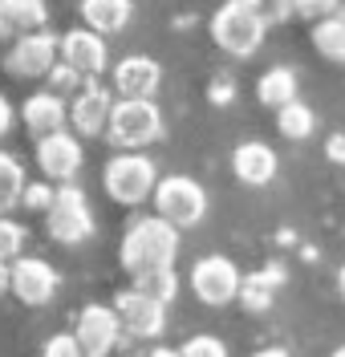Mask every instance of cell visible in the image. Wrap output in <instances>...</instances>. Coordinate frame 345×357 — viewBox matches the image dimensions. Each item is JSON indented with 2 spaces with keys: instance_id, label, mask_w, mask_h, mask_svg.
Listing matches in <instances>:
<instances>
[{
  "instance_id": "cell-8",
  "label": "cell",
  "mask_w": 345,
  "mask_h": 357,
  "mask_svg": "<svg viewBox=\"0 0 345 357\" xmlns=\"http://www.w3.org/2000/svg\"><path fill=\"white\" fill-rule=\"evenodd\" d=\"M187 280H191V292L204 305H211V309H224L231 301H240V284H244L240 268L231 264L228 256H204V260H195Z\"/></svg>"
},
{
  "instance_id": "cell-9",
  "label": "cell",
  "mask_w": 345,
  "mask_h": 357,
  "mask_svg": "<svg viewBox=\"0 0 345 357\" xmlns=\"http://www.w3.org/2000/svg\"><path fill=\"white\" fill-rule=\"evenodd\" d=\"M110 114H114V89L86 82L69 98V130L77 138H98L110 126Z\"/></svg>"
},
{
  "instance_id": "cell-18",
  "label": "cell",
  "mask_w": 345,
  "mask_h": 357,
  "mask_svg": "<svg viewBox=\"0 0 345 357\" xmlns=\"http://www.w3.org/2000/svg\"><path fill=\"white\" fill-rule=\"evenodd\" d=\"M49 29V4L45 0H0V37L21 41L29 33Z\"/></svg>"
},
{
  "instance_id": "cell-23",
  "label": "cell",
  "mask_w": 345,
  "mask_h": 357,
  "mask_svg": "<svg viewBox=\"0 0 345 357\" xmlns=\"http://www.w3.org/2000/svg\"><path fill=\"white\" fill-rule=\"evenodd\" d=\"M276 130H280V138H289V142H305L309 134L317 130V114H313V106L309 102H289V106H280L276 110Z\"/></svg>"
},
{
  "instance_id": "cell-25",
  "label": "cell",
  "mask_w": 345,
  "mask_h": 357,
  "mask_svg": "<svg viewBox=\"0 0 345 357\" xmlns=\"http://www.w3.org/2000/svg\"><path fill=\"white\" fill-rule=\"evenodd\" d=\"M138 292H146V296H155L159 305H171L175 301V292H179V276L171 272V268H159V272H146V276H135Z\"/></svg>"
},
{
  "instance_id": "cell-35",
  "label": "cell",
  "mask_w": 345,
  "mask_h": 357,
  "mask_svg": "<svg viewBox=\"0 0 345 357\" xmlns=\"http://www.w3.org/2000/svg\"><path fill=\"white\" fill-rule=\"evenodd\" d=\"M13 122H17V110H13V102H8V98L0 93V138L13 130Z\"/></svg>"
},
{
  "instance_id": "cell-19",
  "label": "cell",
  "mask_w": 345,
  "mask_h": 357,
  "mask_svg": "<svg viewBox=\"0 0 345 357\" xmlns=\"http://www.w3.org/2000/svg\"><path fill=\"white\" fill-rule=\"evenodd\" d=\"M82 24L102 33V37H118L126 33V24L135 17V0H82Z\"/></svg>"
},
{
  "instance_id": "cell-17",
  "label": "cell",
  "mask_w": 345,
  "mask_h": 357,
  "mask_svg": "<svg viewBox=\"0 0 345 357\" xmlns=\"http://www.w3.org/2000/svg\"><path fill=\"white\" fill-rule=\"evenodd\" d=\"M231 171L236 178L244 183V187H268L280 171V162H276V151L268 142H240L236 151H231Z\"/></svg>"
},
{
  "instance_id": "cell-10",
  "label": "cell",
  "mask_w": 345,
  "mask_h": 357,
  "mask_svg": "<svg viewBox=\"0 0 345 357\" xmlns=\"http://www.w3.org/2000/svg\"><path fill=\"white\" fill-rule=\"evenodd\" d=\"M86 162V151H82V138L73 130H57L49 138H37V167L49 183H73L77 171Z\"/></svg>"
},
{
  "instance_id": "cell-34",
  "label": "cell",
  "mask_w": 345,
  "mask_h": 357,
  "mask_svg": "<svg viewBox=\"0 0 345 357\" xmlns=\"http://www.w3.org/2000/svg\"><path fill=\"white\" fill-rule=\"evenodd\" d=\"M325 155H329V162H342V167H345V134H329Z\"/></svg>"
},
{
  "instance_id": "cell-32",
  "label": "cell",
  "mask_w": 345,
  "mask_h": 357,
  "mask_svg": "<svg viewBox=\"0 0 345 357\" xmlns=\"http://www.w3.org/2000/svg\"><path fill=\"white\" fill-rule=\"evenodd\" d=\"M207 102L211 106H231L236 102V77L231 73H215L211 86H207Z\"/></svg>"
},
{
  "instance_id": "cell-41",
  "label": "cell",
  "mask_w": 345,
  "mask_h": 357,
  "mask_svg": "<svg viewBox=\"0 0 345 357\" xmlns=\"http://www.w3.org/2000/svg\"><path fill=\"white\" fill-rule=\"evenodd\" d=\"M342 17H345V4H342Z\"/></svg>"
},
{
  "instance_id": "cell-26",
  "label": "cell",
  "mask_w": 345,
  "mask_h": 357,
  "mask_svg": "<svg viewBox=\"0 0 345 357\" xmlns=\"http://www.w3.org/2000/svg\"><path fill=\"white\" fill-rule=\"evenodd\" d=\"M24 240H29L24 223L0 215V260H4V264H13V260H21L24 256Z\"/></svg>"
},
{
  "instance_id": "cell-24",
  "label": "cell",
  "mask_w": 345,
  "mask_h": 357,
  "mask_svg": "<svg viewBox=\"0 0 345 357\" xmlns=\"http://www.w3.org/2000/svg\"><path fill=\"white\" fill-rule=\"evenodd\" d=\"M24 187H29V178H24L21 158L8 155V151H0V215H4V211H13V207L21 203Z\"/></svg>"
},
{
  "instance_id": "cell-6",
  "label": "cell",
  "mask_w": 345,
  "mask_h": 357,
  "mask_svg": "<svg viewBox=\"0 0 345 357\" xmlns=\"http://www.w3.org/2000/svg\"><path fill=\"white\" fill-rule=\"evenodd\" d=\"M155 215L179 227V231H191L199 227L207 215V191L204 183H195L191 175H162L159 187H155Z\"/></svg>"
},
{
  "instance_id": "cell-39",
  "label": "cell",
  "mask_w": 345,
  "mask_h": 357,
  "mask_svg": "<svg viewBox=\"0 0 345 357\" xmlns=\"http://www.w3.org/2000/svg\"><path fill=\"white\" fill-rule=\"evenodd\" d=\"M337 296H342V305H345V264H342V272H337Z\"/></svg>"
},
{
  "instance_id": "cell-16",
  "label": "cell",
  "mask_w": 345,
  "mask_h": 357,
  "mask_svg": "<svg viewBox=\"0 0 345 357\" xmlns=\"http://www.w3.org/2000/svg\"><path fill=\"white\" fill-rule=\"evenodd\" d=\"M21 122L33 138H49L69 126V102L53 89H37L21 102Z\"/></svg>"
},
{
  "instance_id": "cell-1",
  "label": "cell",
  "mask_w": 345,
  "mask_h": 357,
  "mask_svg": "<svg viewBox=\"0 0 345 357\" xmlns=\"http://www.w3.org/2000/svg\"><path fill=\"white\" fill-rule=\"evenodd\" d=\"M175 256H179V227H171L162 215H138V220L126 223L122 244H118V260L130 276L171 268Z\"/></svg>"
},
{
  "instance_id": "cell-31",
  "label": "cell",
  "mask_w": 345,
  "mask_h": 357,
  "mask_svg": "<svg viewBox=\"0 0 345 357\" xmlns=\"http://www.w3.org/2000/svg\"><path fill=\"white\" fill-rule=\"evenodd\" d=\"M293 8H297V17L317 24L325 17H337L342 13V0H293Z\"/></svg>"
},
{
  "instance_id": "cell-5",
  "label": "cell",
  "mask_w": 345,
  "mask_h": 357,
  "mask_svg": "<svg viewBox=\"0 0 345 357\" xmlns=\"http://www.w3.org/2000/svg\"><path fill=\"white\" fill-rule=\"evenodd\" d=\"M93 227H98V223H93V207H90V199H86V191H82L77 183H61L53 207L45 211L49 240H57V244H66V248H77L93 236Z\"/></svg>"
},
{
  "instance_id": "cell-40",
  "label": "cell",
  "mask_w": 345,
  "mask_h": 357,
  "mask_svg": "<svg viewBox=\"0 0 345 357\" xmlns=\"http://www.w3.org/2000/svg\"><path fill=\"white\" fill-rule=\"evenodd\" d=\"M329 357H345V345H337V349H333V354H329Z\"/></svg>"
},
{
  "instance_id": "cell-12",
  "label": "cell",
  "mask_w": 345,
  "mask_h": 357,
  "mask_svg": "<svg viewBox=\"0 0 345 357\" xmlns=\"http://www.w3.org/2000/svg\"><path fill=\"white\" fill-rule=\"evenodd\" d=\"M114 312H118V321H122V329L130 337H138V341L159 337L167 329V305H159L155 296H146V292H138V289L118 292Z\"/></svg>"
},
{
  "instance_id": "cell-22",
  "label": "cell",
  "mask_w": 345,
  "mask_h": 357,
  "mask_svg": "<svg viewBox=\"0 0 345 357\" xmlns=\"http://www.w3.org/2000/svg\"><path fill=\"white\" fill-rule=\"evenodd\" d=\"M309 41H313V49L321 53L325 61L345 66V17H342V13L313 24V29H309Z\"/></svg>"
},
{
  "instance_id": "cell-2",
  "label": "cell",
  "mask_w": 345,
  "mask_h": 357,
  "mask_svg": "<svg viewBox=\"0 0 345 357\" xmlns=\"http://www.w3.org/2000/svg\"><path fill=\"white\" fill-rule=\"evenodd\" d=\"M159 178L162 175H159V167H155V158L142 155V151H118L102 167V187L122 207H138V203L155 199Z\"/></svg>"
},
{
  "instance_id": "cell-29",
  "label": "cell",
  "mask_w": 345,
  "mask_h": 357,
  "mask_svg": "<svg viewBox=\"0 0 345 357\" xmlns=\"http://www.w3.org/2000/svg\"><path fill=\"white\" fill-rule=\"evenodd\" d=\"M179 354L183 357H228V345H224L220 337H211V333H195Z\"/></svg>"
},
{
  "instance_id": "cell-33",
  "label": "cell",
  "mask_w": 345,
  "mask_h": 357,
  "mask_svg": "<svg viewBox=\"0 0 345 357\" xmlns=\"http://www.w3.org/2000/svg\"><path fill=\"white\" fill-rule=\"evenodd\" d=\"M41 357H82V345H77L73 333H53L41 345Z\"/></svg>"
},
{
  "instance_id": "cell-27",
  "label": "cell",
  "mask_w": 345,
  "mask_h": 357,
  "mask_svg": "<svg viewBox=\"0 0 345 357\" xmlns=\"http://www.w3.org/2000/svg\"><path fill=\"white\" fill-rule=\"evenodd\" d=\"M248 8H252V13L268 24V29H273V24H284L289 17H297L293 0H248Z\"/></svg>"
},
{
  "instance_id": "cell-13",
  "label": "cell",
  "mask_w": 345,
  "mask_h": 357,
  "mask_svg": "<svg viewBox=\"0 0 345 357\" xmlns=\"http://www.w3.org/2000/svg\"><path fill=\"white\" fill-rule=\"evenodd\" d=\"M118 333H122V321L110 305H86L73 325L82 357H110V349L118 345Z\"/></svg>"
},
{
  "instance_id": "cell-28",
  "label": "cell",
  "mask_w": 345,
  "mask_h": 357,
  "mask_svg": "<svg viewBox=\"0 0 345 357\" xmlns=\"http://www.w3.org/2000/svg\"><path fill=\"white\" fill-rule=\"evenodd\" d=\"M53 199H57V187L45 178V183H29V187H24L21 207H29V211H41V215H45L49 207H53Z\"/></svg>"
},
{
  "instance_id": "cell-4",
  "label": "cell",
  "mask_w": 345,
  "mask_h": 357,
  "mask_svg": "<svg viewBox=\"0 0 345 357\" xmlns=\"http://www.w3.org/2000/svg\"><path fill=\"white\" fill-rule=\"evenodd\" d=\"M162 138V110L159 102H130L118 98L110 126H106V142L114 151H146L151 142Z\"/></svg>"
},
{
  "instance_id": "cell-11",
  "label": "cell",
  "mask_w": 345,
  "mask_h": 357,
  "mask_svg": "<svg viewBox=\"0 0 345 357\" xmlns=\"http://www.w3.org/2000/svg\"><path fill=\"white\" fill-rule=\"evenodd\" d=\"M61 61L69 69H77L86 82H93L98 73H106L110 69V49H106V37L102 33H93L86 24H77V29H69L61 33Z\"/></svg>"
},
{
  "instance_id": "cell-36",
  "label": "cell",
  "mask_w": 345,
  "mask_h": 357,
  "mask_svg": "<svg viewBox=\"0 0 345 357\" xmlns=\"http://www.w3.org/2000/svg\"><path fill=\"white\" fill-rule=\"evenodd\" d=\"M4 292H13V264L0 260V296H4Z\"/></svg>"
},
{
  "instance_id": "cell-38",
  "label": "cell",
  "mask_w": 345,
  "mask_h": 357,
  "mask_svg": "<svg viewBox=\"0 0 345 357\" xmlns=\"http://www.w3.org/2000/svg\"><path fill=\"white\" fill-rule=\"evenodd\" d=\"M146 357H183V354H179V349H167V345H159V349H151Z\"/></svg>"
},
{
  "instance_id": "cell-20",
  "label": "cell",
  "mask_w": 345,
  "mask_h": 357,
  "mask_svg": "<svg viewBox=\"0 0 345 357\" xmlns=\"http://www.w3.org/2000/svg\"><path fill=\"white\" fill-rule=\"evenodd\" d=\"M297 69L289 66H273L260 73V82H256V98H260V106H268V110H280V106H289V102H297Z\"/></svg>"
},
{
  "instance_id": "cell-21",
  "label": "cell",
  "mask_w": 345,
  "mask_h": 357,
  "mask_svg": "<svg viewBox=\"0 0 345 357\" xmlns=\"http://www.w3.org/2000/svg\"><path fill=\"white\" fill-rule=\"evenodd\" d=\"M280 280H284L280 268H260L252 276H244V284H240V305H244V312H256V317H260V312L273 309Z\"/></svg>"
},
{
  "instance_id": "cell-37",
  "label": "cell",
  "mask_w": 345,
  "mask_h": 357,
  "mask_svg": "<svg viewBox=\"0 0 345 357\" xmlns=\"http://www.w3.org/2000/svg\"><path fill=\"white\" fill-rule=\"evenodd\" d=\"M252 357H293L289 349H280V345H268V349H256Z\"/></svg>"
},
{
  "instance_id": "cell-30",
  "label": "cell",
  "mask_w": 345,
  "mask_h": 357,
  "mask_svg": "<svg viewBox=\"0 0 345 357\" xmlns=\"http://www.w3.org/2000/svg\"><path fill=\"white\" fill-rule=\"evenodd\" d=\"M82 86H86V77H82L77 69H69L66 61H57L53 73H49V89H53V93H61V98H66V93H77Z\"/></svg>"
},
{
  "instance_id": "cell-15",
  "label": "cell",
  "mask_w": 345,
  "mask_h": 357,
  "mask_svg": "<svg viewBox=\"0 0 345 357\" xmlns=\"http://www.w3.org/2000/svg\"><path fill=\"white\" fill-rule=\"evenodd\" d=\"M57 268L41 256H21L13 260V292L24 305H49L57 296Z\"/></svg>"
},
{
  "instance_id": "cell-14",
  "label": "cell",
  "mask_w": 345,
  "mask_h": 357,
  "mask_svg": "<svg viewBox=\"0 0 345 357\" xmlns=\"http://www.w3.org/2000/svg\"><path fill=\"white\" fill-rule=\"evenodd\" d=\"M162 86V66L146 53H130L114 66V93L130 102H155Z\"/></svg>"
},
{
  "instance_id": "cell-3",
  "label": "cell",
  "mask_w": 345,
  "mask_h": 357,
  "mask_svg": "<svg viewBox=\"0 0 345 357\" xmlns=\"http://www.w3.org/2000/svg\"><path fill=\"white\" fill-rule=\"evenodd\" d=\"M264 33H268V24L248 8V0H224L211 13V41L228 57H240V61L256 57L264 45Z\"/></svg>"
},
{
  "instance_id": "cell-7",
  "label": "cell",
  "mask_w": 345,
  "mask_h": 357,
  "mask_svg": "<svg viewBox=\"0 0 345 357\" xmlns=\"http://www.w3.org/2000/svg\"><path fill=\"white\" fill-rule=\"evenodd\" d=\"M61 61V37L45 29V33H29L21 41L8 45V53L0 57V66L8 77H24V82H33V77H49L53 66Z\"/></svg>"
}]
</instances>
